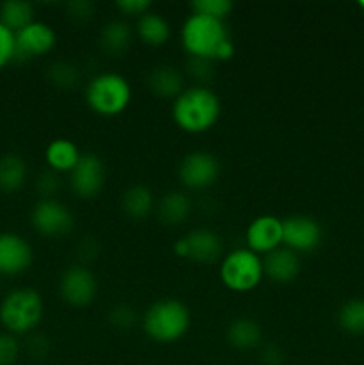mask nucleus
<instances>
[{"instance_id": "obj_1", "label": "nucleus", "mask_w": 364, "mask_h": 365, "mask_svg": "<svg viewBox=\"0 0 364 365\" xmlns=\"http://www.w3.org/2000/svg\"><path fill=\"white\" fill-rule=\"evenodd\" d=\"M221 100L207 86H189L171 106L175 125L188 134H203L220 120Z\"/></svg>"}, {"instance_id": "obj_40", "label": "nucleus", "mask_w": 364, "mask_h": 365, "mask_svg": "<svg viewBox=\"0 0 364 365\" xmlns=\"http://www.w3.org/2000/svg\"><path fill=\"white\" fill-rule=\"evenodd\" d=\"M359 6H360V7H363V9H364V0H363V2H360V4H359Z\"/></svg>"}, {"instance_id": "obj_6", "label": "nucleus", "mask_w": 364, "mask_h": 365, "mask_svg": "<svg viewBox=\"0 0 364 365\" xmlns=\"http://www.w3.org/2000/svg\"><path fill=\"white\" fill-rule=\"evenodd\" d=\"M264 277L263 257L248 248H238L228 252L221 259V284L232 292H250L261 284Z\"/></svg>"}, {"instance_id": "obj_4", "label": "nucleus", "mask_w": 364, "mask_h": 365, "mask_svg": "<svg viewBox=\"0 0 364 365\" xmlns=\"http://www.w3.org/2000/svg\"><path fill=\"white\" fill-rule=\"evenodd\" d=\"M132 100L131 82L116 71H102L86 86V103L98 116H118Z\"/></svg>"}, {"instance_id": "obj_33", "label": "nucleus", "mask_w": 364, "mask_h": 365, "mask_svg": "<svg viewBox=\"0 0 364 365\" xmlns=\"http://www.w3.org/2000/svg\"><path fill=\"white\" fill-rule=\"evenodd\" d=\"M14 61V32L0 21V70Z\"/></svg>"}, {"instance_id": "obj_26", "label": "nucleus", "mask_w": 364, "mask_h": 365, "mask_svg": "<svg viewBox=\"0 0 364 365\" xmlns=\"http://www.w3.org/2000/svg\"><path fill=\"white\" fill-rule=\"evenodd\" d=\"M338 323L346 334L364 335V299H350L339 309Z\"/></svg>"}, {"instance_id": "obj_18", "label": "nucleus", "mask_w": 364, "mask_h": 365, "mask_svg": "<svg viewBox=\"0 0 364 365\" xmlns=\"http://www.w3.org/2000/svg\"><path fill=\"white\" fill-rule=\"evenodd\" d=\"M81 150L75 145L71 139L57 138L49 143L45 150V160L49 170L56 171L57 175L70 173L75 166H77L79 159H81Z\"/></svg>"}, {"instance_id": "obj_27", "label": "nucleus", "mask_w": 364, "mask_h": 365, "mask_svg": "<svg viewBox=\"0 0 364 365\" xmlns=\"http://www.w3.org/2000/svg\"><path fill=\"white\" fill-rule=\"evenodd\" d=\"M46 78L50 84L59 89H74L81 84L82 73L75 64L66 63V61H56L46 70Z\"/></svg>"}, {"instance_id": "obj_22", "label": "nucleus", "mask_w": 364, "mask_h": 365, "mask_svg": "<svg viewBox=\"0 0 364 365\" xmlns=\"http://www.w3.org/2000/svg\"><path fill=\"white\" fill-rule=\"evenodd\" d=\"M227 341L232 348L248 351L261 344L263 330L257 321L250 319V317H238L227 327Z\"/></svg>"}, {"instance_id": "obj_31", "label": "nucleus", "mask_w": 364, "mask_h": 365, "mask_svg": "<svg viewBox=\"0 0 364 365\" xmlns=\"http://www.w3.org/2000/svg\"><path fill=\"white\" fill-rule=\"evenodd\" d=\"M21 346L16 335L13 334H0V365H14L20 359Z\"/></svg>"}, {"instance_id": "obj_20", "label": "nucleus", "mask_w": 364, "mask_h": 365, "mask_svg": "<svg viewBox=\"0 0 364 365\" xmlns=\"http://www.w3.org/2000/svg\"><path fill=\"white\" fill-rule=\"evenodd\" d=\"M156 196L148 185H131L121 196V209L131 220H145L156 209Z\"/></svg>"}, {"instance_id": "obj_21", "label": "nucleus", "mask_w": 364, "mask_h": 365, "mask_svg": "<svg viewBox=\"0 0 364 365\" xmlns=\"http://www.w3.org/2000/svg\"><path fill=\"white\" fill-rule=\"evenodd\" d=\"M136 34L145 45L163 46L170 39V21L156 11H148L136 21Z\"/></svg>"}, {"instance_id": "obj_10", "label": "nucleus", "mask_w": 364, "mask_h": 365, "mask_svg": "<svg viewBox=\"0 0 364 365\" xmlns=\"http://www.w3.org/2000/svg\"><path fill=\"white\" fill-rule=\"evenodd\" d=\"M321 241H323V228L314 217L296 214L282 220V246L291 252H314Z\"/></svg>"}, {"instance_id": "obj_36", "label": "nucleus", "mask_w": 364, "mask_h": 365, "mask_svg": "<svg viewBox=\"0 0 364 365\" xmlns=\"http://www.w3.org/2000/svg\"><path fill=\"white\" fill-rule=\"evenodd\" d=\"M27 351L29 355L34 356V359H43V356L49 355L50 351V341L45 335H32L27 341Z\"/></svg>"}, {"instance_id": "obj_8", "label": "nucleus", "mask_w": 364, "mask_h": 365, "mask_svg": "<svg viewBox=\"0 0 364 365\" xmlns=\"http://www.w3.org/2000/svg\"><path fill=\"white\" fill-rule=\"evenodd\" d=\"M220 177V163L206 150L189 152L178 164V180L186 189L203 191L209 189Z\"/></svg>"}, {"instance_id": "obj_11", "label": "nucleus", "mask_w": 364, "mask_h": 365, "mask_svg": "<svg viewBox=\"0 0 364 365\" xmlns=\"http://www.w3.org/2000/svg\"><path fill=\"white\" fill-rule=\"evenodd\" d=\"M98 292V282L93 271L82 264H75L63 271L59 278V294L68 305L88 307Z\"/></svg>"}, {"instance_id": "obj_35", "label": "nucleus", "mask_w": 364, "mask_h": 365, "mask_svg": "<svg viewBox=\"0 0 364 365\" xmlns=\"http://www.w3.org/2000/svg\"><path fill=\"white\" fill-rule=\"evenodd\" d=\"M116 7L125 16L141 18L143 14L152 11V2L148 0H118Z\"/></svg>"}, {"instance_id": "obj_19", "label": "nucleus", "mask_w": 364, "mask_h": 365, "mask_svg": "<svg viewBox=\"0 0 364 365\" xmlns=\"http://www.w3.org/2000/svg\"><path fill=\"white\" fill-rule=\"evenodd\" d=\"M156 210L161 223L166 227H178L191 214V200L182 191L166 192L156 205Z\"/></svg>"}, {"instance_id": "obj_17", "label": "nucleus", "mask_w": 364, "mask_h": 365, "mask_svg": "<svg viewBox=\"0 0 364 365\" xmlns=\"http://www.w3.org/2000/svg\"><path fill=\"white\" fill-rule=\"evenodd\" d=\"M146 86L159 98L175 100L186 89L184 73L171 64H159L148 71Z\"/></svg>"}, {"instance_id": "obj_16", "label": "nucleus", "mask_w": 364, "mask_h": 365, "mask_svg": "<svg viewBox=\"0 0 364 365\" xmlns=\"http://www.w3.org/2000/svg\"><path fill=\"white\" fill-rule=\"evenodd\" d=\"M263 269L264 277H268L275 284H289L300 274L302 260H300L298 253L280 246L275 252L263 257Z\"/></svg>"}, {"instance_id": "obj_30", "label": "nucleus", "mask_w": 364, "mask_h": 365, "mask_svg": "<svg viewBox=\"0 0 364 365\" xmlns=\"http://www.w3.org/2000/svg\"><path fill=\"white\" fill-rule=\"evenodd\" d=\"M109 323L113 324L116 330H131L138 323V312H136L134 307L127 305V303H120V305H114L109 310V316H107Z\"/></svg>"}, {"instance_id": "obj_24", "label": "nucleus", "mask_w": 364, "mask_h": 365, "mask_svg": "<svg viewBox=\"0 0 364 365\" xmlns=\"http://www.w3.org/2000/svg\"><path fill=\"white\" fill-rule=\"evenodd\" d=\"M132 43V29L127 21H107L100 31V46L107 56L118 57L128 50Z\"/></svg>"}, {"instance_id": "obj_2", "label": "nucleus", "mask_w": 364, "mask_h": 365, "mask_svg": "<svg viewBox=\"0 0 364 365\" xmlns=\"http://www.w3.org/2000/svg\"><path fill=\"white\" fill-rule=\"evenodd\" d=\"M141 324L150 341L171 344L188 334L191 327V314L181 299L164 298L146 309Z\"/></svg>"}, {"instance_id": "obj_12", "label": "nucleus", "mask_w": 364, "mask_h": 365, "mask_svg": "<svg viewBox=\"0 0 364 365\" xmlns=\"http://www.w3.org/2000/svg\"><path fill=\"white\" fill-rule=\"evenodd\" d=\"M106 185V164L96 153L86 152L70 171V187L82 200L95 198Z\"/></svg>"}, {"instance_id": "obj_25", "label": "nucleus", "mask_w": 364, "mask_h": 365, "mask_svg": "<svg viewBox=\"0 0 364 365\" xmlns=\"http://www.w3.org/2000/svg\"><path fill=\"white\" fill-rule=\"evenodd\" d=\"M0 21L9 31H21L34 21V7L25 0H6L0 4Z\"/></svg>"}, {"instance_id": "obj_15", "label": "nucleus", "mask_w": 364, "mask_h": 365, "mask_svg": "<svg viewBox=\"0 0 364 365\" xmlns=\"http://www.w3.org/2000/svg\"><path fill=\"white\" fill-rule=\"evenodd\" d=\"M246 248L257 255H268L282 246V220L273 214L257 216L245 232Z\"/></svg>"}, {"instance_id": "obj_5", "label": "nucleus", "mask_w": 364, "mask_h": 365, "mask_svg": "<svg viewBox=\"0 0 364 365\" xmlns=\"http://www.w3.org/2000/svg\"><path fill=\"white\" fill-rule=\"evenodd\" d=\"M228 38V31L225 24L216 18L206 14L191 13L184 20L181 29V41L188 56L206 57L214 61L218 48Z\"/></svg>"}, {"instance_id": "obj_7", "label": "nucleus", "mask_w": 364, "mask_h": 365, "mask_svg": "<svg viewBox=\"0 0 364 365\" xmlns=\"http://www.w3.org/2000/svg\"><path fill=\"white\" fill-rule=\"evenodd\" d=\"M31 223L34 230L45 237H63L74 230L75 217L59 200L41 198L32 207Z\"/></svg>"}, {"instance_id": "obj_14", "label": "nucleus", "mask_w": 364, "mask_h": 365, "mask_svg": "<svg viewBox=\"0 0 364 365\" xmlns=\"http://www.w3.org/2000/svg\"><path fill=\"white\" fill-rule=\"evenodd\" d=\"M34 260L32 246L16 232H0V274L18 277L31 267Z\"/></svg>"}, {"instance_id": "obj_37", "label": "nucleus", "mask_w": 364, "mask_h": 365, "mask_svg": "<svg viewBox=\"0 0 364 365\" xmlns=\"http://www.w3.org/2000/svg\"><path fill=\"white\" fill-rule=\"evenodd\" d=\"M77 253L82 266H84V264L96 259V255H98V245H96L95 239H84V241H81V245H79Z\"/></svg>"}, {"instance_id": "obj_23", "label": "nucleus", "mask_w": 364, "mask_h": 365, "mask_svg": "<svg viewBox=\"0 0 364 365\" xmlns=\"http://www.w3.org/2000/svg\"><path fill=\"white\" fill-rule=\"evenodd\" d=\"M27 163L18 153H4L0 155V191L16 192L27 182Z\"/></svg>"}, {"instance_id": "obj_28", "label": "nucleus", "mask_w": 364, "mask_h": 365, "mask_svg": "<svg viewBox=\"0 0 364 365\" xmlns=\"http://www.w3.org/2000/svg\"><path fill=\"white\" fill-rule=\"evenodd\" d=\"M186 73L196 82V86H206L214 75V61L189 56L186 61Z\"/></svg>"}, {"instance_id": "obj_32", "label": "nucleus", "mask_w": 364, "mask_h": 365, "mask_svg": "<svg viewBox=\"0 0 364 365\" xmlns=\"http://www.w3.org/2000/svg\"><path fill=\"white\" fill-rule=\"evenodd\" d=\"M61 187V180H59V175L56 171L49 170L46 168L43 173H39V177L36 178V191L41 195V198H54L57 191Z\"/></svg>"}, {"instance_id": "obj_3", "label": "nucleus", "mask_w": 364, "mask_h": 365, "mask_svg": "<svg viewBox=\"0 0 364 365\" xmlns=\"http://www.w3.org/2000/svg\"><path fill=\"white\" fill-rule=\"evenodd\" d=\"M43 312L45 307L38 291L29 287L13 289L0 302V324L7 334H31L41 323Z\"/></svg>"}, {"instance_id": "obj_34", "label": "nucleus", "mask_w": 364, "mask_h": 365, "mask_svg": "<svg viewBox=\"0 0 364 365\" xmlns=\"http://www.w3.org/2000/svg\"><path fill=\"white\" fill-rule=\"evenodd\" d=\"M68 16L75 21H84L91 20L93 13H95V4L88 2V0H74V2H68L66 6Z\"/></svg>"}, {"instance_id": "obj_9", "label": "nucleus", "mask_w": 364, "mask_h": 365, "mask_svg": "<svg viewBox=\"0 0 364 365\" xmlns=\"http://www.w3.org/2000/svg\"><path fill=\"white\" fill-rule=\"evenodd\" d=\"M175 253L196 264H213L223 257V241L209 228H195L175 242Z\"/></svg>"}, {"instance_id": "obj_39", "label": "nucleus", "mask_w": 364, "mask_h": 365, "mask_svg": "<svg viewBox=\"0 0 364 365\" xmlns=\"http://www.w3.org/2000/svg\"><path fill=\"white\" fill-rule=\"evenodd\" d=\"M234 53H236L234 43H232V39H227V41L218 48L216 56H214V61H228L234 57Z\"/></svg>"}, {"instance_id": "obj_13", "label": "nucleus", "mask_w": 364, "mask_h": 365, "mask_svg": "<svg viewBox=\"0 0 364 365\" xmlns=\"http://www.w3.org/2000/svg\"><path fill=\"white\" fill-rule=\"evenodd\" d=\"M57 36L52 25L34 20L14 32V59L29 61L46 56L56 46Z\"/></svg>"}, {"instance_id": "obj_38", "label": "nucleus", "mask_w": 364, "mask_h": 365, "mask_svg": "<svg viewBox=\"0 0 364 365\" xmlns=\"http://www.w3.org/2000/svg\"><path fill=\"white\" fill-rule=\"evenodd\" d=\"M261 359L266 365H280L284 362V351L277 344H266L261 349Z\"/></svg>"}, {"instance_id": "obj_29", "label": "nucleus", "mask_w": 364, "mask_h": 365, "mask_svg": "<svg viewBox=\"0 0 364 365\" xmlns=\"http://www.w3.org/2000/svg\"><path fill=\"white\" fill-rule=\"evenodd\" d=\"M232 7H234V4L231 0H195L191 4L193 13L206 14V16L216 18L221 21L231 14Z\"/></svg>"}]
</instances>
